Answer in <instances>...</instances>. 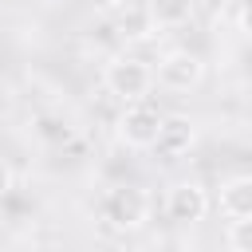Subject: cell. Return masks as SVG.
<instances>
[{
    "instance_id": "6da1fadb",
    "label": "cell",
    "mask_w": 252,
    "mask_h": 252,
    "mask_svg": "<svg viewBox=\"0 0 252 252\" xmlns=\"http://www.w3.org/2000/svg\"><path fill=\"white\" fill-rule=\"evenodd\" d=\"M98 217L114 232H134L150 220V193L142 185H110L98 201Z\"/></svg>"
},
{
    "instance_id": "7a4b0ae2",
    "label": "cell",
    "mask_w": 252,
    "mask_h": 252,
    "mask_svg": "<svg viewBox=\"0 0 252 252\" xmlns=\"http://www.w3.org/2000/svg\"><path fill=\"white\" fill-rule=\"evenodd\" d=\"M102 83L122 102H146V94L154 87V67L138 55H114L102 67Z\"/></svg>"
},
{
    "instance_id": "3957f363",
    "label": "cell",
    "mask_w": 252,
    "mask_h": 252,
    "mask_svg": "<svg viewBox=\"0 0 252 252\" xmlns=\"http://www.w3.org/2000/svg\"><path fill=\"white\" fill-rule=\"evenodd\" d=\"M201 79H205V59H201L197 51H189V47L165 51V55L158 59V71H154V83H161V87L173 91V94L193 91Z\"/></svg>"
},
{
    "instance_id": "277c9868",
    "label": "cell",
    "mask_w": 252,
    "mask_h": 252,
    "mask_svg": "<svg viewBox=\"0 0 252 252\" xmlns=\"http://www.w3.org/2000/svg\"><path fill=\"white\" fill-rule=\"evenodd\" d=\"M161 122H165V114L158 106H150V102H126V110L118 114V138L130 150H154Z\"/></svg>"
},
{
    "instance_id": "5b68a950",
    "label": "cell",
    "mask_w": 252,
    "mask_h": 252,
    "mask_svg": "<svg viewBox=\"0 0 252 252\" xmlns=\"http://www.w3.org/2000/svg\"><path fill=\"white\" fill-rule=\"evenodd\" d=\"M165 213H169V220H177V224H197V220L209 213V193H205V185H201V181H177V185H169V193H165Z\"/></svg>"
},
{
    "instance_id": "8992f818",
    "label": "cell",
    "mask_w": 252,
    "mask_h": 252,
    "mask_svg": "<svg viewBox=\"0 0 252 252\" xmlns=\"http://www.w3.org/2000/svg\"><path fill=\"white\" fill-rule=\"evenodd\" d=\"M193 142H197V126H193V118H185V114H165L154 150H158V158L177 161V158H185V154L193 150Z\"/></svg>"
},
{
    "instance_id": "52a82bcc",
    "label": "cell",
    "mask_w": 252,
    "mask_h": 252,
    "mask_svg": "<svg viewBox=\"0 0 252 252\" xmlns=\"http://www.w3.org/2000/svg\"><path fill=\"white\" fill-rule=\"evenodd\" d=\"M217 209L228 220H248L252 217V173H236L220 185L217 193Z\"/></svg>"
},
{
    "instance_id": "ba28073f",
    "label": "cell",
    "mask_w": 252,
    "mask_h": 252,
    "mask_svg": "<svg viewBox=\"0 0 252 252\" xmlns=\"http://www.w3.org/2000/svg\"><path fill=\"white\" fill-rule=\"evenodd\" d=\"M146 8L154 28H181L193 20V0H150Z\"/></svg>"
},
{
    "instance_id": "9c48e42d",
    "label": "cell",
    "mask_w": 252,
    "mask_h": 252,
    "mask_svg": "<svg viewBox=\"0 0 252 252\" xmlns=\"http://www.w3.org/2000/svg\"><path fill=\"white\" fill-rule=\"evenodd\" d=\"M118 12H122V20H118L122 39H146L150 32H158L150 20V8H118Z\"/></svg>"
},
{
    "instance_id": "30bf717a",
    "label": "cell",
    "mask_w": 252,
    "mask_h": 252,
    "mask_svg": "<svg viewBox=\"0 0 252 252\" xmlns=\"http://www.w3.org/2000/svg\"><path fill=\"white\" fill-rule=\"evenodd\" d=\"M228 248L232 252H252V217L248 220H228Z\"/></svg>"
},
{
    "instance_id": "8fae6325",
    "label": "cell",
    "mask_w": 252,
    "mask_h": 252,
    "mask_svg": "<svg viewBox=\"0 0 252 252\" xmlns=\"http://www.w3.org/2000/svg\"><path fill=\"white\" fill-rule=\"evenodd\" d=\"M12 193V169H8V161L0 158V201Z\"/></svg>"
},
{
    "instance_id": "7c38bea8",
    "label": "cell",
    "mask_w": 252,
    "mask_h": 252,
    "mask_svg": "<svg viewBox=\"0 0 252 252\" xmlns=\"http://www.w3.org/2000/svg\"><path fill=\"white\" fill-rule=\"evenodd\" d=\"M236 20H240V32H248V35H252V0L240 8V16H236Z\"/></svg>"
},
{
    "instance_id": "4fadbf2b",
    "label": "cell",
    "mask_w": 252,
    "mask_h": 252,
    "mask_svg": "<svg viewBox=\"0 0 252 252\" xmlns=\"http://www.w3.org/2000/svg\"><path fill=\"white\" fill-rule=\"evenodd\" d=\"M98 12H118V8H126V0H91Z\"/></svg>"
},
{
    "instance_id": "5bb4252c",
    "label": "cell",
    "mask_w": 252,
    "mask_h": 252,
    "mask_svg": "<svg viewBox=\"0 0 252 252\" xmlns=\"http://www.w3.org/2000/svg\"><path fill=\"white\" fill-rule=\"evenodd\" d=\"M0 228H4V209H0Z\"/></svg>"
}]
</instances>
